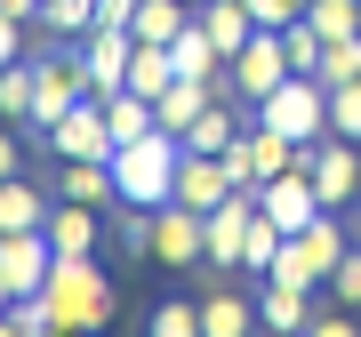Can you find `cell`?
Wrapping results in <instances>:
<instances>
[{
	"mask_svg": "<svg viewBox=\"0 0 361 337\" xmlns=\"http://www.w3.org/2000/svg\"><path fill=\"white\" fill-rule=\"evenodd\" d=\"M322 289H329V298L345 305V313H361V249H345V257H337V273H329Z\"/></svg>",
	"mask_w": 361,
	"mask_h": 337,
	"instance_id": "e575fe53",
	"label": "cell"
},
{
	"mask_svg": "<svg viewBox=\"0 0 361 337\" xmlns=\"http://www.w3.org/2000/svg\"><path fill=\"white\" fill-rule=\"evenodd\" d=\"M209 97H217V89H209V80H177V89H169V97H153V129L185 137V129H193V121H201V104H209Z\"/></svg>",
	"mask_w": 361,
	"mask_h": 337,
	"instance_id": "603a6c76",
	"label": "cell"
},
{
	"mask_svg": "<svg viewBox=\"0 0 361 337\" xmlns=\"http://www.w3.org/2000/svg\"><path fill=\"white\" fill-rule=\"evenodd\" d=\"M289 241L305 249V265L322 273V281H329V273H337V257H345V249H353V241H345V225H337V209H322V217H313L305 233H289Z\"/></svg>",
	"mask_w": 361,
	"mask_h": 337,
	"instance_id": "44dd1931",
	"label": "cell"
},
{
	"mask_svg": "<svg viewBox=\"0 0 361 337\" xmlns=\"http://www.w3.org/2000/svg\"><path fill=\"white\" fill-rule=\"evenodd\" d=\"M16 56H25V16L0 8V65H16Z\"/></svg>",
	"mask_w": 361,
	"mask_h": 337,
	"instance_id": "f35d334b",
	"label": "cell"
},
{
	"mask_svg": "<svg viewBox=\"0 0 361 337\" xmlns=\"http://www.w3.org/2000/svg\"><path fill=\"white\" fill-rule=\"evenodd\" d=\"M305 337H361V321H353L345 305H329V313H313V321H305Z\"/></svg>",
	"mask_w": 361,
	"mask_h": 337,
	"instance_id": "8d00e7d4",
	"label": "cell"
},
{
	"mask_svg": "<svg viewBox=\"0 0 361 337\" xmlns=\"http://www.w3.org/2000/svg\"><path fill=\"white\" fill-rule=\"evenodd\" d=\"M104 104V121H113V145H137V137H153V104H145L137 89H121V97H97Z\"/></svg>",
	"mask_w": 361,
	"mask_h": 337,
	"instance_id": "4316f807",
	"label": "cell"
},
{
	"mask_svg": "<svg viewBox=\"0 0 361 337\" xmlns=\"http://www.w3.org/2000/svg\"><path fill=\"white\" fill-rule=\"evenodd\" d=\"M0 8H8V16H25V25H32V16H40V0H0Z\"/></svg>",
	"mask_w": 361,
	"mask_h": 337,
	"instance_id": "60d3db41",
	"label": "cell"
},
{
	"mask_svg": "<svg viewBox=\"0 0 361 337\" xmlns=\"http://www.w3.org/2000/svg\"><path fill=\"white\" fill-rule=\"evenodd\" d=\"M129 89L153 104V97H169L177 89V56L161 49V40H137V56H129Z\"/></svg>",
	"mask_w": 361,
	"mask_h": 337,
	"instance_id": "cb8c5ba5",
	"label": "cell"
},
{
	"mask_svg": "<svg viewBox=\"0 0 361 337\" xmlns=\"http://www.w3.org/2000/svg\"><path fill=\"white\" fill-rule=\"evenodd\" d=\"M257 305L241 298V289H209L201 298V337H257Z\"/></svg>",
	"mask_w": 361,
	"mask_h": 337,
	"instance_id": "d6986e66",
	"label": "cell"
},
{
	"mask_svg": "<svg viewBox=\"0 0 361 337\" xmlns=\"http://www.w3.org/2000/svg\"><path fill=\"white\" fill-rule=\"evenodd\" d=\"M257 121L281 129V137H297V145H322V137H329V80L289 73L273 97H257Z\"/></svg>",
	"mask_w": 361,
	"mask_h": 337,
	"instance_id": "277c9868",
	"label": "cell"
},
{
	"mask_svg": "<svg viewBox=\"0 0 361 337\" xmlns=\"http://www.w3.org/2000/svg\"><path fill=\"white\" fill-rule=\"evenodd\" d=\"M233 137H241V121H233V104H225V97H209V104H201V121L185 129V153H225Z\"/></svg>",
	"mask_w": 361,
	"mask_h": 337,
	"instance_id": "484cf974",
	"label": "cell"
},
{
	"mask_svg": "<svg viewBox=\"0 0 361 337\" xmlns=\"http://www.w3.org/2000/svg\"><path fill=\"white\" fill-rule=\"evenodd\" d=\"M32 113V56L0 65V121H25Z\"/></svg>",
	"mask_w": 361,
	"mask_h": 337,
	"instance_id": "f1b7e54d",
	"label": "cell"
},
{
	"mask_svg": "<svg viewBox=\"0 0 361 337\" xmlns=\"http://www.w3.org/2000/svg\"><path fill=\"white\" fill-rule=\"evenodd\" d=\"M281 49H289V73H322V49H329V40L297 16V25H281Z\"/></svg>",
	"mask_w": 361,
	"mask_h": 337,
	"instance_id": "4dcf8cb0",
	"label": "cell"
},
{
	"mask_svg": "<svg viewBox=\"0 0 361 337\" xmlns=\"http://www.w3.org/2000/svg\"><path fill=\"white\" fill-rule=\"evenodd\" d=\"M193 16H201V32L217 40V56H225V65H233V56L249 49V32H257V16H249V0H201Z\"/></svg>",
	"mask_w": 361,
	"mask_h": 337,
	"instance_id": "2e32d148",
	"label": "cell"
},
{
	"mask_svg": "<svg viewBox=\"0 0 361 337\" xmlns=\"http://www.w3.org/2000/svg\"><path fill=\"white\" fill-rule=\"evenodd\" d=\"M80 97H89V65H80V49H73V40H65V49H40V56H32V113H25V129L49 137Z\"/></svg>",
	"mask_w": 361,
	"mask_h": 337,
	"instance_id": "3957f363",
	"label": "cell"
},
{
	"mask_svg": "<svg viewBox=\"0 0 361 337\" xmlns=\"http://www.w3.org/2000/svg\"><path fill=\"white\" fill-rule=\"evenodd\" d=\"M56 201H89V209H121L113 161H65V168H56Z\"/></svg>",
	"mask_w": 361,
	"mask_h": 337,
	"instance_id": "e0dca14e",
	"label": "cell"
},
{
	"mask_svg": "<svg viewBox=\"0 0 361 337\" xmlns=\"http://www.w3.org/2000/svg\"><path fill=\"white\" fill-rule=\"evenodd\" d=\"M225 193H233V177H225L217 153H185V161H177V193H169V201H185V209H201V217H209Z\"/></svg>",
	"mask_w": 361,
	"mask_h": 337,
	"instance_id": "5bb4252c",
	"label": "cell"
},
{
	"mask_svg": "<svg viewBox=\"0 0 361 337\" xmlns=\"http://www.w3.org/2000/svg\"><path fill=\"white\" fill-rule=\"evenodd\" d=\"M265 281H289V289H322V273L305 265V249H297V241H281V257H273V273H265Z\"/></svg>",
	"mask_w": 361,
	"mask_h": 337,
	"instance_id": "d590c367",
	"label": "cell"
},
{
	"mask_svg": "<svg viewBox=\"0 0 361 337\" xmlns=\"http://www.w3.org/2000/svg\"><path fill=\"white\" fill-rule=\"evenodd\" d=\"M249 16H257V25H297V16H305V0H249Z\"/></svg>",
	"mask_w": 361,
	"mask_h": 337,
	"instance_id": "74e56055",
	"label": "cell"
},
{
	"mask_svg": "<svg viewBox=\"0 0 361 337\" xmlns=\"http://www.w3.org/2000/svg\"><path fill=\"white\" fill-rule=\"evenodd\" d=\"M153 257H161V265H201V257H209L201 209H185V201H161V209H153Z\"/></svg>",
	"mask_w": 361,
	"mask_h": 337,
	"instance_id": "9c48e42d",
	"label": "cell"
},
{
	"mask_svg": "<svg viewBox=\"0 0 361 337\" xmlns=\"http://www.w3.org/2000/svg\"><path fill=\"white\" fill-rule=\"evenodd\" d=\"M241 145H249V177H257V185H273L281 168H305V153H313V145L265 129V121H257V129H241Z\"/></svg>",
	"mask_w": 361,
	"mask_h": 337,
	"instance_id": "9a60e30c",
	"label": "cell"
},
{
	"mask_svg": "<svg viewBox=\"0 0 361 337\" xmlns=\"http://www.w3.org/2000/svg\"><path fill=\"white\" fill-rule=\"evenodd\" d=\"M49 40H89L97 32V0H40V16H32Z\"/></svg>",
	"mask_w": 361,
	"mask_h": 337,
	"instance_id": "d4e9b609",
	"label": "cell"
},
{
	"mask_svg": "<svg viewBox=\"0 0 361 337\" xmlns=\"http://www.w3.org/2000/svg\"><path fill=\"white\" fill-rule=\"evenodd\" d=\"M305 25L322 40H353L361 32V0H305Z\"/></svg>",
	"mask_w": 361,
	"mask_h": 337,
	"instance_id": "83f0119b",
	"label": "cell"
},
{
	"mask_svg": "<svg viewBox=\"0 0 361 337\" xmlns=\"http://www.w3.org/2000/svg\"><path fill=\"white\" fill-rule=\"evenodd\" d=\"M49 153H65V161H113V153H121V145H113V121H104L97 97H80L73 113L49 129Z\"/></svg>",
	"mask_w": 361,
	"mask_h": 337,
	"instance_id": "ba28073f",
	"label": "cell"
},
{
	"mask_svg": "<svg viewBox=\"0 0 361 337\" xmlns=\"http://www.w3.org/2000/svg\"><path fill=\"white\" fill-rule=\"evenodd\" d=\"M129 56H137V32H129V25H97L89 40H80L89 97H121V89H129Z\"/></svg>",
	"mask_w": 361,
	"mask_h": 337,
	"instance_id": "52a82bcc",
	"label": "cell"
},
{
	"mask_svg": "<svg viewBox=\"0 0 361 337\" xmlns=\"http://www.w3.org/2000/svg\"><path fill=\"white\" fill-rule=\"evenodd\" d=\"M281 241H289V233H281V225L265 217V209H257V225H249V257H241V273H273V257H281Z\"/></svg>",
	"mask_w": 361,
	"mask_h": 337,
	"instance_id": "1f68e13d",
	"label": "cell"
},
{
	"mask_svg": "<svg viewBox=\"0 0 361 337\" xmlns=\"http://www.w3.org/2000/svg\"><path fill=\"white\" fill-rule=\"evenodd\" d=\"M329 137H353L361 145V80H337V89H329Z\"/></svg>",
	"mask_w": 361,
	"mask_h": 337,
	"instance_id": "d6a6232c",
	"label": "cell"
},
{
	"mask_svg": "<svg viewBox=\"0 0 361 337\" xmlns=\"http://www.w3.org/2000/svg\"><path fill=\"white\" fill-rule=\"evenodd\" d=\"M49 265H56L49 233H0V273H8V289H49Z\"/></svg>",
	"mask_w": 361,
	"mask_h": 337,
	"instance_id": "4fadbf2b",
	"label": "cell"
},
{
	"mask_svg": "<svg viewBox=\"0 0 361 337\" xmlns=\"http://www.w3.org/2000/svg\"><path fill=\"white\" fill-rule=\"evenodd\" d=\"M8 177H16V137L0 129V185H8Z\"/></svg>",
	"mask_w": 361,
	"mask_h": 337,
	"instance_id": "ab89813d",
	"label": "cell"
},
{
	"mask_svg": "<svg viewBox=\"0 0 361 337\" xmlns=\"http://www.w3.org/2000/svg\"><path fill=\"white\" fill-rule=\"evenodd\" d=\"M8 305H16V289H8V273H0V313H8Z\"/></svg>",
	"mask_w": 361,
	"mask_h": 337,
	"instance_id": "b9f144b4",
	"label": "cell"
},
{
	"mask_svg": "<svg viewBox=\"0 0 361 337\" xmlns=\"http://www.w3.org/2000/svg\"><path fill=\"white\" fill-rule=\"evenodd\" d=\"M145 337H201V305H193V298H169V305H153Z\"/></svg>",
	"mask_w": 361,
	"mask_h": 337,
	"instance_id": "f546056e",
	"label": "cell"
},
{
	"mask_svg": "<svg viewBox=\"0 0 361 337\" xmlns=\"http://www.w3.org/2000/svg\"><path fill=\"white\" fill-rule=\"evenodd\" d=\"M0 337H25V329H16V313H0Z\"/></svg>",
	"mask_w": 361,
	"mask_h": 337,
	"instance_id": "7bdbcfd3",
	"label": "cell"
},
{
	"mask_svg": "<svg viewBox=\"0 0 361 337\" xmlns=\"http://www.w3.org/2000/svg\"><path fill=\"white\" fill-rule=\"evenodd\" d=\"M281 80H289V49H281V32H273V25H257V32H249V49L225 65V89L241 97V104H257V97L281 89Z\"/></svg>",
	"mask_w": 361,
	"mask_h": 337,
	"instance_id": "5b68a950",
	"label": "cell"
},
{
	"mask_svg": "<svg viewBox=\"0 0 361 337\" xmlns=\"http://www.w3.org/2000/svg\"><path fill=\"white\" fill-rule=\"evenodd\" d=\"M305 168H313L322 209H345V201L361 193V153H353V137H322V145L305 153Z\"/></svg>",
	"mask_w": 361,
	"mask_h": 337,
	"instance_id": "30bf717a",
	"label": "cell"
},
{
	"mask_svg": "<svg viewBox=\"0 0 361 337\" xmlns=\"http://www.w3.org/2000/svg\"><path fill=\"white\" fill-rule=\"evenodd\" d=\"M177 161H185V137H169V129L121 145V153H113V185H121V201H129V209H161L169 193H177Z\"/></svg>",
	"mask_w": 361,
	"mask_h": 337,
	"instance_id": "6da1fadb",
	"label": "cell"
},
{
	"mask_svg": "<svg viewBox=\"0 0 361 337\" xmlns=\"http://www.w3.org/2000/svg\"><path fill=\"white\" fill-rule=\"evenodd\" d=\"M257 321H265V337H305V321H313V289L265 281V298H257Z\"/></svg>",
	"mask_w": 361,
	"mask_h": 337,
	"instance_id": "ac0fdd59",
	"label": "cell"
},
{
	"mask_svg": "<svg viewBox=\"0 0 361 337\" xmlns=\"http://www.w3.org/2000/svg\"><path fill=\"white\" fill-rule=\"evenodd\" d=\"M313 80H329V89H337V80H361V32H353V40H329Z\"/></svg>",
	"mask_w": 361,
	"mask_h": 337,
	"instance_id": "836d02e7",
	"label": "cell"
},
{
	"mask_svg": "<svg viewBox=\"0 0 361 337\" xmlns=\"http://www.w3.org/2000/svg\"><path fill=\"white\" fill-rule=\"evenodd\" d=\"M40 233H49L56 257H97V241H104V209H89V201H56Z\"/></svg>",
	"mask_w": 361,
	"mask_h": 337,
	"instance_id": "7c38bea8",
	"label": "cell"
},
{
	"mask_svg": "<svg viewBox=\"0 0 361 337\" xmlns=\"http://www.w3.org/2000/svg\"><path fill=\"white\" fill-rule=\"evenodd\" d=\"M49 305H56V329H104L113 321V281H104L97 257H56L49 265Z\"/></svg>",
	"mask_w": 361,
	"mask_h": 337,
	"instance_id": "7a4b0ae2",
	"label": "cell"
},
{
	"mask_svg": "<svg viewBox=\"0 0 361 337\" xmlns=\"http://www.w3.org/2000/svg\"><path fill=\"white\" fill-rule=\"evenodd\" d=\"M257 209L281 233H305L313 217H322V193H313V168H281L273 185H257Z\"/></svg>",
	"mask_w": 361,
	"mask_h": 337,
	"instance_id": "8fae6325",
	"label": "cell"
},
{
	"mask_svg": "<svg viewBox=\"0 0 361 337\" xmlns=\"http://www.w3.org/2000/svg\"><path fill=\"white\" fill-rule=\"evenodd\" d=\"M193 8H201V0H193Z\"/></svg>",
	"mask_w": 361,
	"mask_h": 337,
	"instance_id": "f6af8a7d",
	"label": "cell"
},
{
	"mask_svg": "<svg viewBox=\"0 0 361 337\" xmlns=\"http://www.w3.org/2000/svg\"><path fill=\"white\" fill-rule=\"evenodd\" d=\"M49 337H80V329H49Z\"/></svg>",
	"mask_w": 361,
	"mask_h": 337,
	"instance_id": "ee69618b",
	"label": "cell"
},
{
	"mask_svg": "<svg viewBox=\"0 0 361 337\" xmlns=\"http://www.w3.org/2000/svg\"><path fill=\"white\" fill-rule=\"evenodd\" d=\"M169 56H177V80H209V89H217V73H225V56H217V40L201 32V16H193V25H185L177 40H169Z\"/></svg>",
	"mask_w": 361,
	"mask_h": 337,
	"instance_id": "ffe728a7",
	"label": "cell"
},
{
	"mask_svg": "<svg viewBox=\"0 0 361 337\" xmlns=\"http://www.w3.org/2000/svg\"><path fill=\"white\" fill-rule=\"evenodd\" d=\"M209 265L217 273H241V257H249V225H257V185H233V193L209 209Z\"/></svg>",
	"mask_w": 361,
	"mask_h": 337,
	"instance_id": "8992f818",
	"label": "cell"
},
{
	"mask_svg": "<svg viewBox=\"0 0 361 337\" xmlns=\"http://www.w3.org/2000/svg\"><path fill=\"white\" fill-rule=\"evenodd\" d=\"M40 225H49V193L25 185V177H8L0 185V233H40Z\"/></svg>",
	"mask_w": 361,
	"mask_h": 337,
	"instance_id": "7402d4cb",
	"label": "cell"
}]
</instances>
